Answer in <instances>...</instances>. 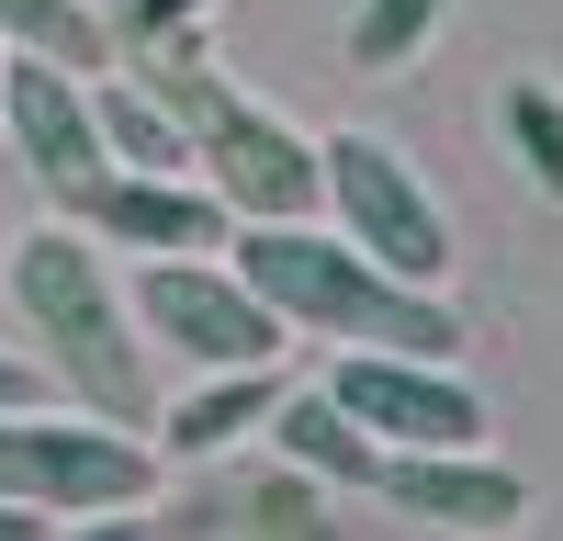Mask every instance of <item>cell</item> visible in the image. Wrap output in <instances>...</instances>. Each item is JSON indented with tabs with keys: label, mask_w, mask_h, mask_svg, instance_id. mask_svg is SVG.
Instances as JSON below:
<instances>
[{
	"label": "cell",
	"mask_w": 563,
	"mask_h": 541,
	"mask_svg": "<svg viewBox=\"0 0 563 541\" xmlns=\"http://www.w3.org/2000/svg\"><path fill=\"white\" fill-rule=\"evenodd\" d=\"M225 260L271 294V316L294 339L327 350H417V361H462V316L440 305V283L384 270L361 238H316L305 214H271L249 238H225Z\"/></svg>",
	"instance_id": "1"
},
{
	"label": "cell",
	"mask_w": 563,
	"mask_h": 541,
	"mask_svg": "<svg viewBox=\"0 0 563 541\" xmlns=\"http://www.w3.org/2000/svg\"><path fill=\"white\" fill-rule=\"evenodd\" d=\"M12 305H23V339L34 361L57 373L90 418H124V429H158V395H147V339H124V294L102 270V238H79V225H34L12 249Z\"/></svg>",
	"instance_id": "2"
},
{
	"label": "cell",
	"mask_w": 563,
	"mask_h": 541,
	"mask_svg": "<svg viewBox=\"0 0 563 541\" xmlns=\"http://www.w3.org/2000/svg\"><path fill=\"white\" fill-rule=\"evenodd\" d=\"M135 79L158 90V102L180 113V135H192V169L225 192V214H316L327 203V147H305L294 124H282L271 102H249L238 79H225L203 45H158V57H135Z\"/></svg>",
	"instance_id": "3"
},
{
	"label": "cell",
	"mask_w": 563,
	"mask_h": 541,
	"mask_svg": "<svg viewBox=\"0 0 563 541\" xmlns=\"http://www.w3.org/2000/svg\"><path fill=\"white\" fill-rule=\"evenodd\" d=\"M0 496H34L45 519H113L158 496V440L124 418H57V406H12L0 418Z\"/></svg>",
	"instance_id": "4"
},
{
	"label": "cell",
	"mask_w": 563,
	"mask_h": 541,
	"mask_svg": "<svg viewBox=\"0 0 563 541\" xmlns=\"http://www.w3.org/2000/svg\"><path fill=\"white\" fill-rule=\"evenodd\" d=\"M135 328H147L158 350H180L192 373H238V361H282L294 350V328L271 316V294L238 260H214V249H169V260L135 270Z\"/></svg>",
	"instance_id": "5"
},
{
	"label": "cell",
	"mask_w": 563,
	"mask_h": 541,
	"mask_svg": "<svg viewBox=\"0 0 563 541\" xmlns=\"http://www.w3.org/2000/svg\"><path fill=\"white\" fill-rule=\"evenodd\" d=\"M316 147H327V214H339V238H361L406 283H440L451 270V214L429 203V180L384 135H316Z\"/></svg>",
	"instance_id": "6"
},
{
	"label": "cell",
	"mask_w": 563,
	"mask_h": 541,
	"mask_svg": "<svg viewBox=\"0 0 563 541\" xmlns=\"http://www.w3.org/2000/svg\"><path fill=\"white\" fill-rule=\"evenodd\" d=\"M57 214L79 225V238H102V249H135V260H169V249H225V192L203 169H124L102 158L90 180H68Z\"/></svg>",
	"instance_id": "7"
},
{
	"label": "cell",
	"mask_w": 563,
	"mask_h": 541,
	"mask_svg": "<svg viewBox=\"0 0 563 541\" xmlns=\"http://www.w3.org/2000/svg\"><path fill=\"white\" fill-rule=\"evenodd\" d=\"M327 395H339L372 440H395V451H462V440H485V395L462 384L451 361H417V350H339Z\"/></svg>",
	"instance_id": "8"
},
{
	"label": "cell",
	"mask_w": 563,
	"mask_h": 541,
	"mask_svg": "<svg viewBox=\"0 0 563 541\" xmlns=\"http://www.w3.org/2000/svg\"><path fill=\"white\" fill-rule=\"evenodd\" d=\"M372 496H384L395 519H417V530H519L530 519V485L507 463H485V440H462V451H395L384 440Z\"/></svg>",
	"instance_id": "9"
},
{
	"label": "cell",
	"mask_w": 563,
	"mask_h": 541,
	"mask_svg": "<svg viewBox=\"0 0 563 541\" xmlns=\"http://www.w3.org/2000/svg\"><path fill=\"white\" fill-rule=\"evenodd\" d=\"M0 124H12L23 169L45 180V192H68V180H90L113 147H102V113H90V79L57 68V57H12L0 68Z\"/></svg>",
	"instance_id": "10"
},
{
	"label": "cell",
	"mask_w": 563,
	"mask_h": 541,
	"mask_svg": "<svg viewBox=\"0 0 563 541\" xmlns=\"http://www.w3.org/2000/svg\"><path fill=\"white\" fill-rule=\"evenodd\" d=\"M282 406V361H238V373H203L180 406H158V463H214L249 429H271Z\"/></svg>",
	"instance_id": "11"
},
{
	"label": "cell",
	"mask_w": 563,
	"mask_h": 541,
	"mask_svg": "<svg viewBox=\"0 0 563 541\" xmlns=\"http://www.w3.org/2000/svg\"><path fill=\"white\" fill-rule=\"evenodd\" d=\"M271 451H282V463H305L327 496H372V474H384V440H372L327 384H305V395L282 384V406H271Z\"/></svg>",
	"instance_id": "12"
},
{
	"label": "cell",
	"mask_w": 563,
	"mask_h": 541,
	"mask_svg": "<svg viewBox=\"0 0 563 541\" xmlns=\"http://www.w3.org/2000/svg\"><path fill=\"white\" fill-rule=\"evenodd\" d=\"M180 530H339L327 519V485L305 463H282V474H249V485H203L192 508H180Z\"/></svg>",
	"instance_id": "13"
},
{
	"label": "cell",
	"mask_w": 563,
	"mask_h": 541,
	"mask_svg": "<svg viewBox=\"0 0 563 541\" xmlns=\"http://www.w3.org/2000/svg\"><path fill=\"white\" fill-rule=\"evenodd\" d=\"M0 45L12 57H57L79 79H102L124 45H113V12H90V0H0Z\"/></svg>",
	"instance_id": "14"
},
{
	"label": "cell",
	"mask_w": 563,
	"mask_h": 541,
	"mask_svg": "<svg viewBox=\"0 0 563 541\" xmlns=\"http://www.w3.org/2000/svg\"><path fill=\"white\" fill-rule=\"evenodd\" d=\"M90 113H102V147L124 158V169H192V135H180V113L158 102L147 79H90Z\"/></svg>",
	"instance_id": "15"
},
{
	"label": "cell",
	"mask_w": 563,
	"mask_h": 541,
	"mask_svg": "<svg viewBox=\"0 0 563 541\" xmlns=\"http://www.w3.org/2000/svg\"><path fill=\"white\" fill-rule=\"evenodd\" d=\"M440 23H451V0H361V12H350V68L361 79H395V68L429 57Z\"/></svg>",
	"instance_id": "16"
},
{
	"label": "cell",
	"mask_w": 563,
	"mask_h": 541,
	"mask_svg": "<svg viewBox=\"0 0 563 541\" xmlns=\"http://www.w3.org/2000/svg\"><path fill=\"white\" fill-rule=\"evenodd\" d=\"M496 113H507V147H519L530 192H541V203H563V90H552V79H519Z\"/></svg>",
	"instance_id": "17"
},
{
	"label": "cell",
	"mask_w": 563,
	"mask_h": 541,
	"mask_svg": "<svg viewBox=\"0 0 563 541\" xmlns=\"http://www.w3.org/2000/svg\"><path fill=\"white\" fill-rule=\"evenodd\" d=\"M203 12H214V0H124V12H113V45H124V57H158V45H203Z\"/></svg>",
	"instance_id": "18"
},
{
	"label": "cell",
	"mask_w": 563,
	"mask_h": 541,
	"mask_svg": "<svg viewBox=\"0 0 563 541\" xmlns=\"http://www.w3.org/2000/svg\"><path fill=\"white\" fill-rule=\"evenodd\" d=\"M45 384H57V373H45V361L0 350V418H12V406H45Z\"/></svg>",
	"instance_id": "19"
},
{
	"label": "cell",
	"mask_w": 563,
	"mask_h": 541,
	"mask_svg": "<svg viewBox=\"0 0 563 541\" xmlns=\"http://www.w3.org/2000/svg\"><path fill=\"white\" fill-rule=\"evenodd\" d=\"M0 68H12V45H0Z\"/></svg>",
	"instance_id": "20"
}]
</instances>
